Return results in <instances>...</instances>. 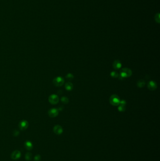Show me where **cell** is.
Returning <instances> with one entry per match:
<instances>
[{"mask_svg": "<svg viewBox=\"0 0 160 161\" xmlns=\"http://www.w3.org/2000/svg\"><path fill=\"white\" fill-rule=\"evenodd\" d=\"M132 75L131 70L128 68H122L119 74L118 78L120 80H123L125 78H128Z\"/></svg>", "mask_w": 160, "mask_h": 161, "instance_id": "obj_1", "label": "cell"}, {"mask_svg": "<svg viewBox=\"0 0 160 161\" xmlns=\"http://www.w3.org/2000/svg\"><path fill=\"white\" fill-rule=\"evenodd\" d=\"M120 101V98L117 95H112L109 98V102L110 104L114 106H118Z\"/></svg>", "mask_w": 160, "mask_h": 161, "instance_id": "obj_2", "label": "cell"}, {"mask_svg": "<svg viewBox=\"0 0 160 161\" xmlns=\"http://www.w3.org/2000/svg\"><path fill=\"white\" fill-rule=\"evenodd\" d=\"M53 84H54L57 87H60L62 86L64 83V80L63 78L61 76H58L55 78L53 80Z\"/></svg>", "mask_w": 160, "mask_h": 161, "instance_id": "obj_3", "label": "cell"}, {"mask_svg": "<svg viewBox=\"0 0 160 161\" xmlns=\"http://www.w3.org/2000/svg\"><path fill=\"white\" fill-rule=\"evenodd\" d=\"M59 98L58 96L55 94H52L49 97L48 100L49 102L53 105H55L58 103L59 102Z\"/></svg>", "mask_w": 160, "mask_h": 161, "instance_id": "obj_4", "label": "cell"}, {"mask_svg": "<svg viewBox=\"0 0 160 161\" xmlns=\"http://www.w3.org/2000/svg\"><path fill=\"white\" fill-rule=\"evenodd\" d=\"M59 110L56 108H52L48 111V115L50 117L54 118L56 117L59 113Z\"/></svg>", "mask_w": 160, "mask_h": 161, "instance_id": "obj_5", "label": "cell"}, {"mask_svg": "<svg viewBox=\"0 0 160 161\" xmlns=\"http://www.w3.org/2000/svg\"><path fill=\"white\" fill-rule=\"evenodd\" d=\"M147 87L150 91H154L157 89V84L153 80H151L148 83Z\"/></svg>", "mask_w": 160, "mask_h": 161, "instance_id": "obj_6", "label": "cell"}, {"mask_svg": "<svg viewBox=\"0 0 160 161\" xmlns=\"http://www.w3.org/2000/svg\"><path fill=\"white\" fill-rule=\"evenodd\" d=\"M28 126V123L26 121L23 120L21 121L19 124V127L21 130H26Z\"/></svg>", "mask_w": 160, "mask_h": 161, "instance_id": "obj_7", "label": "cell"}, {"mask_svg": "<svg viewBox=\"0 0 160 161\" xmlns=\"http://www.w3.org/2000/svg\"><path fill=\"white\" fill-rule=\"evenodd\" d=\"M54 131L57 135H60L63 132V129L62 127L60 125H55L54 128Z\"/></svg>", "mask_w": 160, "mask_h": 161, "instance_id": "obj_8", "label": "cell"}, {"mask_svg": "<svg viewBox=\"0 0 160 161\" xmlns=\"http://www.w3.org/2000/svg\"><path fill=\"white\" fill-rule=\"evenodd\" d=\"M113 67L116 70H118L122 67V63L119 60H116L113 63Z\"/></svg>", "mask_w": 160, "mask_h": 161, "instance_id": "obj_9", "label": "cell"}, {"mask_svg": "<svg viewBox=\"0 0 160 161\" xmlns=\"http://www.w3.org/2000/svg\"><path fill=\"white\" fill-rule=\"evenodd\" d=\"M21 156V153L18 150L14 151L11 154V158L14 160H17L20 158Z\"/></svg>", "mask_w": 160, "mask_h": 161, "instance_id": "obj_10", "label": "cell"}, {"mask_svg": "<svg viewBox=\"0 0 160 161\" xmlns=\"http://www.w3.org/2000/svg\"><path fill=\"white\" fill-rule=\"evenodd\" d=\"M65 88L68 91H70L73 89V85L71 82H67L65 85Z\"/></svg>", "mask_w": 160, "mask_h": 161, "instance_id": "obj_11", "label": "cell"}, {"mask_svg": "<svg viewBox=\"0 0 160 161\" xmlns=\"http://www.w3.org/2000/svg\"><path fill=\"white\" fill-rule=\"evenodd\" d=\"M145 80H138L137 82V86L140 88L144 87L145 86Z\"/></svg>", "mask_w": 160, "mask_h": 161, "instance_id": "obj_12", "label": "cell"}, {"mask_svg": "<svg viewBox=\"0 0 160 161\" xmlns=\"http://www.w3.org/2000/svg\"><path fill=\"white\" fill-rule=\"evenodd\" d=\"M25 147L27 150H31L33 148V146L30 141H27L25 143Z\"/></svg>", "mask_w": 160, "mask_h": 161, "instance_id": "obj_13", "label": "cell"}, {"mask_svg": "<svg viewBox=\"0 0 160 161\" xmlns=\"http://www.w3.org/2000/svg\"><path fill=\"white\" fill-rule=\"evenodd\" d=\"M110 76L112 77V78H116L117 77H118V76H119V74L118 73L116 72V71H112L111 73H110Z\"/></svg>", "mask_w": 160, "mask_h": 161, "instance_id": "obj_14", "label": "cell"}, {"mask_svg": "<svg viewBox=\"0 0 160 161\" xmlns=\"http://www.w3.org/2000/svg\"><path fill=\"white\" fill-rule=\"evenodd\" d=\"M118 107V110L120 112H124L125 110V106L119 105Z\"/></svg>", "mask_w": 160, "mask_h": 161, "instance_id": "obj_15", "label": "cell"}, {"mask_svg": "<svg viewBox=\"0 0 160 161\" xmlns=\"http://www.w3.org/2000/svg\"><path fill=\"white\" fill-rule=\"evenodd\" d=\"M61 101L63 104H68L69 102V99L66 97H63L61 98Z\"/></svg>", "mask_w": 160, "mask_h": 161, "instance_id": "obj_16", "label": "cell"}, {"mask_svg": "<svg viewBox=\"0 0 160 161\" xmlns=\"http://www.w3.org/2000/svg\"><path fill=\"white\" fill-rule=\"evenodd\" d=\"M66 78L68 80H72L74 78V75L72 74L69 73L66 75Z\"/></svg>", "mask_w": 160, "mask_h": 161, "instance_id": "obj_17", "label": "cell"}, {"mask_svg": "<svg viewBox=\"0 0 160 161\" xmlns=\"http://www.w3.org/2000/svg\"><path fill=\"white\" fill-rule=\"evenodd\" d=\"M32 155L31 153H27L25 154V159H26V160H27L28 161L31 160L32 158Z\"/></svg>", "mask_w": 160, "mask_h": 161, "instance_id": "obj_18", "label": "cell"}, {"mask_svg": "<svg viewBox=\"0 0 160 161\" xmlns=\"http://www.w3.org/2000/svg\"><path fill=\"white\" fill-rule=\"evenodd\" d=\"M155 21L158 23H160V14L159 13H157L155 15Z\"/></svg>", "mask_w": 160, "mask_h": 161, "instance_id": "obj_19", "label": "cell"}, {"mask_svg": "<svg viewBox=\"0 0 160 161\" xmlns=\"http://www.w3.org/2000/svg\"><path fill=\"white\" fill-rule=\"evenodd\" d=\"M40 155H39V154L36 155L35 157V158H34V160H35L36 161H39L40 160Z\"/></svg>", "mask_w": 160, "mask_h": 161, "instance_id": "obj_20", "label": "cell"}]
</instances>
